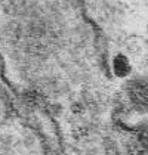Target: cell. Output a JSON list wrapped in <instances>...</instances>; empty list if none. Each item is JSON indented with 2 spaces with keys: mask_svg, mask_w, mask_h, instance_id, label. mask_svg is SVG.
<instances>
[{
  "mask_svg": "<svg viewBox=\"0 0 148 155\" xmlns=\"http://www.w3.org/2000/svg\"><path fill=\"white\" fill-rule=\"evenodd\" d=\"M138 142L142 151L148 155V123H144L138 129Z\"/></svg>",
  "mask_w": 148,
  "mask_h": 155,
  "instance_id": "3",
  "label": "cell"
},
{
  "mask_svg": "<svg viewBox=\"0 0 148 155\" xmlns=\"http://www.w3.org/2000/svg\"><path fill=\"white\" fill-rule=\"evenodd\" d=\"M127 96L136 111H148V81L145 78H133L127 84Z\"/></svg>",
  "mask_w": 148,
  "mask_h": 155,
  "instance_id": "1",
  "label": "cell"
},
{
  "mask_svg": "<svg viewBox=\"0 0 148 155\" xmlns=\"http://www.w3.org/2000/svg\"><path fill=\"white\" fill-rule=\"evenodd\" d=\"M114 72L119 75V77H126L129 72H130V65H129V61L124 58L123 55H117L116 59H114Z\"/></svg>",
  "mask_w": 148,
  "mask_h": 155,
  "instance_id": "2",
  "label": "cell"
}]
</instances>
